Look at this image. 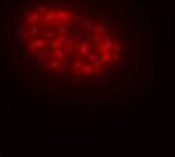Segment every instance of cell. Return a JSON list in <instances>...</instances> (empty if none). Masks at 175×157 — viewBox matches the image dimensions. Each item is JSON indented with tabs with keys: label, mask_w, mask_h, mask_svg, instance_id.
<instances>
[{
	"label": "cell",
	"mask_w": 175,
	"mask_h": 157,
	"mask_svg": "<svg viewBox=\"0 0 175 157\" xmlns=\"http://www.w3.org/2000/svg\"><path fill=\"white\" fill-rule=\"evenodd\" d=\"M11 57L55 91L92 92L124 74L130 27L107 0H18L9 14Z\"/></svg>",
	"instance_id": "cell-1"
}]
</instances>
